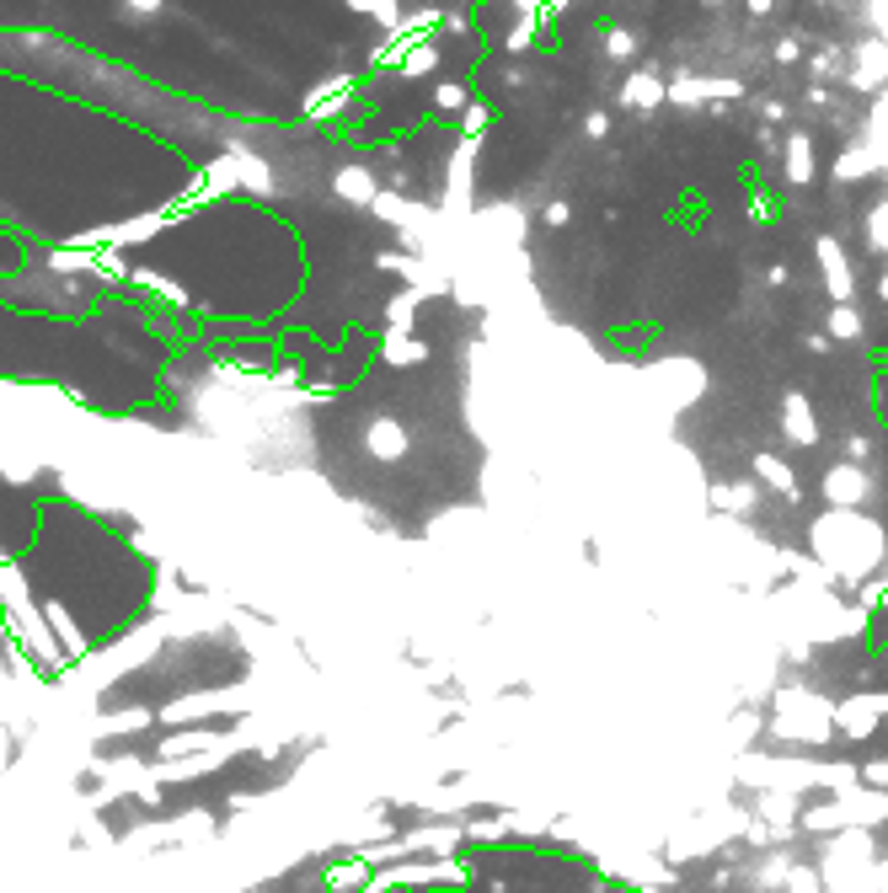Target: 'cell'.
<instances>
[{"label":"cell","instance_id":"1","mask_svg":"<svg viewBox=\"0 0 888 893\" xmlns=\"http://www.w3.org/2000/svg\"><path fill=\"white\" fill-rule=\"evenodd\" d=\"M846 91H856V97H878L888 91V44L884 38H856L851 44V70H846Z\"/></svg>","mask_w":888,"mask_h":893},{"label":"cell","instance_id":"2","mask_svg":"<svg viewBox=\"0 0 888 893\" xmlns=\"http://www.w3.org/2000/svg\"><path fill=\"white\" fill-rule=\"evenodd\" d=\"M359 97V75H326L317 91L306 97V124H332V119H343L348 113V102Z\"/></svg>","mask_w":888,"mask_h":893},{"label":"cell","instance_id":"3","mask_svg":"<svg viewBox=\"0 0 888 893\" xmlns=\"http://www.w3.org/2000/svg\"><path fill=\"white\" fill-rule=\"evenodd\" d=\"M49 268L54 273H102V278H128V268H124V257L119 252H86V247H54L49 252Z\"/></svg>","mask_w":888,"mask_h":893},{"label":"cell","instance_id":"4","mask_svg":"<svg viewBox=\"0 0 888 893\" xmlns=\"http://www.w3.org/2000/svg\"><path fill=\"white\" fill-rule=\"evenodd\" d=\"M781 177H787V188H809L814 177H819V166H814V134L809 128H792V134H781Z\"/></svg>","mask_w":888,"mask_h":893},{"label":"cell","instance_id":"5","mask_svg":"<svg viewBox=\"0 0 888 893\" xmlns=\"http://www.w3.org/2000/svg\"><path fill=\"white\" fill-rule=\"evenodd\" d=\"M814 257H819V273H825V289L835 295V306H846L851 289H856V273H851V257L840 247V236H819Z\"/></svg>","mask_w":888,"mask_h":893},{"label":"cell","instance_id":"6","mask_svg":"<svg viewBox=\"0 0 888 893\" xmlns=\"http://www.w3.org/2000/svg\"><path fill=\"white\" fill-rule=\"evenodd\" d=\"M616 102H621V108H632V113H653V108H664V102H669V80H664L658 70H632V75L621 80Z\"/></svg>","mask_w":888,"mask_h":893},{"label":"cell","instance_id":"7","mask_svg":"<svg viewBox=\"0 0 888 893\" xmlns=\"http://www.w3.org/2000/svg\"><path fill=\"white\" fill-rule=\"evenodd\" d=\"M884 166H878V156H873V145L867 139H851L840 156H835V188H856V183H867V177H878Z\"/></svg>","mask_w":888,"mask_h":893},{"label":"cell","instance_id":"8","mask_svg":"<svg viewBox=\"0 0 888 893\" xmlns=\"http://www.w3.org/2000/svg\"><path fill=\"white\" fill-rule=\"evenodd\" d=\"M332 193H337L343 203H354V209H370V203L381 198V177H375V166H337Z\"/></svg>","mask_w":888,"mask_h":893},{"label":"cell","instance_id":"9","mask_svg":"<svg viewBox=\"0 0 888 893\" xmlns=\"http://www.w3.org/2000/svg\"><path fill=\"white\" fill-rule=\"evenodd\" d=\"M846 70H851V44H840V38H825V44H819V54L809 60V80H819V86H835V80H846Z\"/></svg>","mask_w":888,"mask_h":893},{"label":"cell","instance_id":"10","mask_svg":"<svg viewBox=\"0 0 888 893\" xmlns=\"http://www.w3.org/2000/svg\"><path fill=\"white\" fill-rule=\"evenodd\" d=\"M440 38L434 44H412L407 54H402V64H396V80H429V75H440Z\"/></svg>","mask_w":888,"mask_h":893},{"label":"cell","instance_id":"11","mask_svg":"<svg viewBox=\"0 0 888 893\" xmlns=\"http://www.w3.org/2000/svg\"><path fill=\"white\" fill-rule=\"evenodd\" d=\"M231 156H236V172H242V188L252 193H273V172H268V161L252 156L247 145H231Z\"/></svg>","mask_w":888,"mask_h":893},{"label":"cell","instance_id":"12","mask_svg":"<svg viewBox=\"0 0 888 893\" xmlns=\"http://www.w3.org/2000/svg\"><path fill=\"white\" fill-rule=\"evenodd\" d=\"M600 49H605L610 64H627L642 54V33H637V27H605V44H600Z\"/></svg>","mask_w":888,"mask_h":893},{"label":"cell","instance_id":"13","mask_svg":"<svg viewBox=\"0 0 888 893\" xmlns=\"http://www.w3.org/2000/svg\"><path fill=\"white\" fill-rule=\"evenodd\" d=\"M466 108H471V86H466V80H434V113L460 119Z\"/></svg>","mask_w":888,"mask_h":893},{"label":"cell","instance_id":"14","mask_svg":"<svg viewBox=\"0 0 888 893\" xmlns=\"http://www.w3.org/2000/svg\"><path fill=\"white\" fill-rule=\"evenodd\" d=\"M370 214L385 220V225H412V203H407V193L402 188H381V198L370 203Z\"/></svg>","mask_w":888,"mask_h":893},{"label":"cell","instance_id":"15","mask_svg":"<svg viewBox=\"0 0 888 893\" xmlns=\"http://www.w3.org/2000/svg\"><path fill=\"white\" fill-rule=\"evenodd\" d=\"M862 236H867V252H873V257H888V198L867 209V225H862Z\"/></svg>","mask_w":888,"mask_h":893},{"label":"cell","instance_id":"16","mask_svg":"<svg viewBox=\"0 0 888 893\" xmlns=\"http://www.w3.org/2000/svg\"><path fill=\"white\" fill-rule=\"evenodd\" d=\"M348 11H359V16H370V22H381L385 33L402 22V0H348Z\"/></svg>","mask_w":888,"mask_h":893},{"label":"cell","instance_id":"17","mask_svg":"<svg viewBox=\"0 0 888 893\" xmlns=\"http://www.w3.org/2000/svg\"><path fill=\"white\" fill-rule=\"evenodd\" d=\"M493 128V108L488 102H471L466 113H460V139H471V145H482V134Z\"/></svg>","mask_w":888,"mask_h":893},{"label":"cell","instance_id":"18","mask_svg":"<svg viewBox=\"0 0 888 893\" xmlns=\"http://www.w3.org/2000/svg\"><path fill=\"white\" fill-rule=\"evenodd\" d=\"M856 16H862L867 38H884L888 44V0H856Z\"/></svg>","mask_w":888,"mask_h":893},{"label":"cell","instance_id":"19","mask_svg":"<svg viewBox=\"0 0 888 893\" xmlns=\"http://www.w3.org/2000/svg\"><path fill=\"white\" fill-rule=\"evenodd\" d=\"M829 332H835L840 343H851V337H862V311H856L851 300H846V306H835V311H829Z\"/></svg>","mask_w":888,"mask_h":893},{"label":"cell","instance_id":"20","mask_svg":"<svg viewBox=\"0 0 888 893\" xmlns=\"http://www.w3.org/2000/svg\"><path fill=\"white\" fill-rule=\"evenodd\" d=\"M803 49H809V38H803V33H781V38L770 44V60H776V64H781V70H787V64H798V60H803Z\"/></svg>","mask_w":888,"mask_h":893},{"label":"cell","instance_id":"21","mask_svg":"<svg viewBox=\"0 0 888 893\" xmlns=\"http://www.w3.org/2000/svg\"><path fill=\"white\" fill-rule=\"evenodd\" d=\"M134 284H145V289H156L161 300H172V306H183L188 295H183V284H172V278H161V273H150V268H139L134 273Z\"/></svg>","mask_w":888,"mask_h":893},{"label":"cell","instance_id":"22","mask_svg":"<svg viewBox=\"0 0 888 893\" xmlns=\"http://www.w3.org/2000/svg\"><path fill=\"white\" fill-rule=\"evenodd\" d=\"M750 220H755V225H770V220H776V203H770V193H761V177H755V193H750Z\"/></svg>","mask_w":888,"mask_h":893},{"label":"cell","instance_id":"23","mask_svg":"<svg viewBox=\"0 0 888 893\" xmlns=\"http://www.w3.org/2000/svg\"><path fill=\"white\" fill-rule=\"evenodd\" d=\"M541 220H546L552 231H563V225H568V220H572V203H568V198H546V209H541Z\"/></svg>","mask_w":888,"mask_h":893},{"label":"cell","instance_id":"24","mask_svg":"<svg viewBox=\"0 0 888 893\" xmlns=\"http://www.w3.org/2000/svg\"><path fill=\"white\" fill-rule=\"evenodd\" d=\"M803 102H809L814 113H829V108H835V91L819 86V80H809V86H803Z\"/></svg>","mask_w":888,"mask_h":893},{"label":"cell","instance_id":"25","mask_svg":"<svg viewBox=\"0 0 888 893\" xmlns=\"http://www.w3.org/2000/svg\"><path fill=\"white\" fill-rule=\"evenodd\" d=\"M412 317H418V300H412V295H396V300H391V321H396V332H402Z\"/></svg>","mask_w":888,"mask_h":893},{"label":"cell","instance_id":"26","mask_svg":"<svg viewBox=\"0 0 888 893\" xmlns=\"http://www.w3.org/2000/svg\"><path fill=\"white\" fill-rule=\"evenodd\" d=\"M583 134H589V139H610V113H605V108H594V113L583 119Z\"/></svg>","mask_w":888,"mask_h":893},{"label":"cell","instance_id":"27","mask_svg":"<svg viewBox=\"0 0 888 893\" xmlns=\"http://www.w3.org/2000/svg\"><path fill=\"white\" fill-rule=\"evenodd\" d=\"M755 145H761L765 156H781V134H776V124H755Z\"/></svg>","mask_w":888,"mask_h":893},{"label":"cell","instance_id":"28","mask_svg":"<svg viewBox=\"0 0 888 893\" xmlns=\"http://www.w3.org/2000/svg\"><path fill=\"white\" fill-rule=\"evenodd\" d=\"M761 119H765V124H781V119H787V102L765 97V102H761Z\"/></svg>","mask_w":888,"mask_h":893},{"label":"cell","instance_id":"29","mask_svg":"<svg viewBox=\"0 0 888 893\" xmlns=\"http://www.w3.org/2000/svg\"><path fill=\"white\" fill-rule=\"evenodd\" d=\"M444 33H471V16L466 11H444Z\"/></svg>","mask_w":888,"mask_h":893},{"label":"cell","instance_id":"30","mask_svg":"<svg viewBox=\"0 0 888 893\" xmlns=\"http://www.w3.org/2000/svg\"><path fill=\"white\" fill-rule=\"evenodd\" d=\"M124 11H128V16H156V11H161V0H124Z\"/></svg>","mask_w":888,"mask_h":893},{"label":"cell","instance_id":"31","mask_svg":"<svg viewBox=\"0 0 888 893\" xmlns=\"http://www.w3.org/2000/svg\"><path fill=\"white\" fill-rule=\"evenodd\" d=\"M776 5H781V0H744V11H750V16H770Z\"/></svg>","mask_w":888,"mask_h":893},{"label":"cell","instance_id":"32","mask_svg":"<svg viewBox=\"0 0 888 893\" xmlns=\"http://www.w3.org/2000/svg\"><path fill=\"white\" fill-rule=\"evenodd\" d=\"M878 295H884V300H888V268H884V278H878Z\"/></svg>","mask_w":888,"mask_h":893},{"label":"cell","instance_id":"33","mask_svg":"<svg viewBox=\"0 0 888 893\" xmlns=\"http://www.w3.org/2000/svg\"><path fill=\"white\" fill-rule=\"evenodd\" d=\"M563 5H572V0H563Z\"/></svg>","mask_w":888,"mask_h":893}]
</instances>
